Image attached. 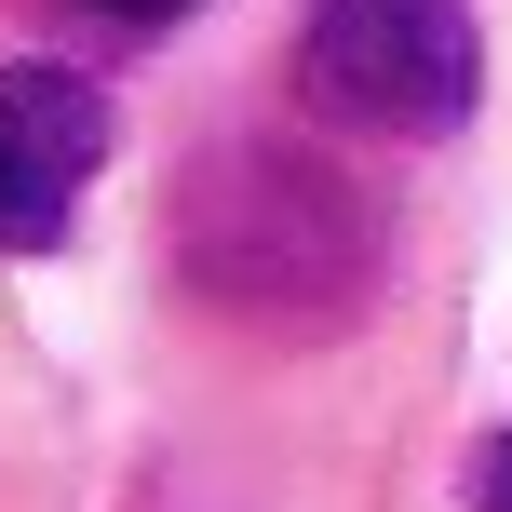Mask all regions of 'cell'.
Instances as JSON below:
<instances>
[{
  "label": "cell",
  "instance_id": "3",
  "mask_svg": "<svg viewBox=\"0 0 512 512\" xmlns=\"http://www.w3.org/2000/svg\"><path fill=\"white\" fill-rule=\"evenodd\" d=\"M108 162V95L54 54H0V256H54Z\"/></svg>",
  "mask_w": 512,
  "mask_h": 512
},
{
  "label": "cell",
  "instance_id": "1",
  "mask_svg": "<svg viewBox=\"0 0 512 512\" xmlns=\"http://www.w3.org/2000/svg\"><path fill=\"white\" fill-rule=\"evenodd\" d=\"M378 203L297 135H216L176 189V283L230 324H310L337 337L378 297Z\"/></svg>",
  "mask_w": 512,
  "mask_h": 512
},
{
  "label": "cell",
  "instance_id": "2",
  "mask_svg": "<svg viewBox=\"0 0 512 512\" xmlns=\"http://www.w3.org/2000/svg\"><path fill=\"white\" fill-rule=\"evenodd\" d=\"M297 95L364 135H459L486 95L472 0H310L297 27Z\"/></svg>",
  "mask_w": 512,
  "mask_h": 512
},
{
  "label": "cell",
  "instance_id": "4",
  "mask_svg": "<svg viewBox=\"0 0 512 512\" xmlns=\"http://www.w3.org/2000/svg\"><path fill=\"white\" fill-rule=\"evenodd\" d=\"M472 512H512V432L472 445Z\"/></svg>",
  "mask_w": 512,
  "mask_h": 512
},
{
  "label": "cell",
  "instance_id": "5",
  "mask_svg": "<svg viewBox=\"0 0 512 512\" xmlns=\"http://www.w3.org/2000/svg\"><path fill=\"white\" fill-rule=\"evenodd\" d=\"M95 14H122V27H176V14H203V0H95Z\"/></svg>",
  "mask_w": 512,
  "mask_h": 512
}]
</instances>
